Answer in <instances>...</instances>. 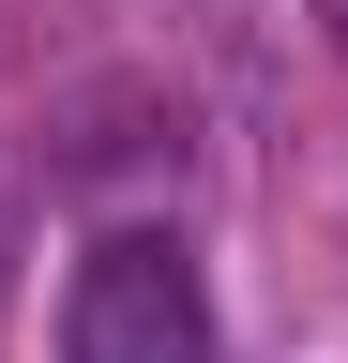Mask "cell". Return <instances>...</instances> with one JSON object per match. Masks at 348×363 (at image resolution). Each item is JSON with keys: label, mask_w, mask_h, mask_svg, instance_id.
<instances>
[{"label": "cell", "mask_w": 348, "mask_h": 363, "mask_svg": "<svg viewBox=\"0 0 348 363\" xmlns=\"http://www.w3.org/2000/svg\"><path fill=\"white\" fill-rule=\"evenodd\" d=\"M61 363H212V288L167 227H121V242L76 257L61 288Z\"/></svg>", "instance_id": "obj_1"}, {"label": "cell", "mask_w": 348, "mask_h": 363, "mask_svg": "<svg viewBox=\"0 0 348 363\" xmlns=\"http://www.w3.org/2000/svg\"><path fill=\"white\" fill-rule=\"evenodd\" d=\"M318 16H333V45H348V0H318Z\"/></svg>", "instance_id": "obj_2"}]
</instances>
